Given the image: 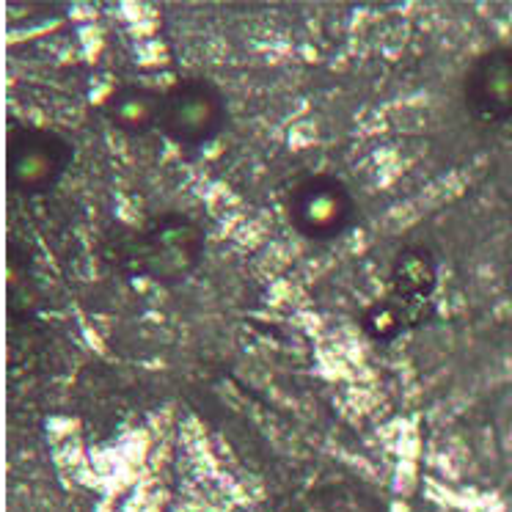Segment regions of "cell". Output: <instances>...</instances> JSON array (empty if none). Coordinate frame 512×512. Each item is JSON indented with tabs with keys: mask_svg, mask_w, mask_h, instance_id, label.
<instances>
[{
	"mask_svg": "<svg viewBox=\"0 0 512 512\" xmlns=\"http://www.w3.org/2000/svg\"><path fill=\"white\" fill-rule=\"evenodd\" d=\"M463 100L474 122H512V47L488 50L468 67Z\"/></svg>",
	"mask_w": 512,
	"mask_h": 512,
	"instance_id": "cell-5",
	"label": "cell"
},
{
	"mask_svg": "<svg viewBox=\"0 0 512 512\" xmlns=\"http://www.w3.org/2000/svg\"><path fill=\"white\" fill-rule=\"evenodd\" d=\"M389 281L394 301L405 306L413 328H419L424 320H430V314H433L430 298L438 287V270H435L433 256L419 245L402 248L391 262Z\"/></svg>",
	"mask_w": 512,
	"mask_h": 512,
	"instance_id": "cell-6",
	"label": "cell"
},
{
	"mask_svg": "<svg viewBox=\"0 0 512 512\" xmlns=\"http://www.w3.org/2000/svg\"><path fill=\"white\" fill-rule=\"evenodd\" d=\"M361 328L369 339H378V342H391L397 339L402 331L413 328L411 317L405 312V306L394 298H383V301H375L372 306L364 309L361 314Z\"/></svg>",
	"mask_w": 512,
	"mask_h": 512,
	"instance_id": "cell-8",
	"label": "cell"
},
{
	"mask_svg": "<svg viewBox=\"0 0 512 512\" xmlns=\"http://www.w3.org/2000/svg\"><path fill=\"white\" fill-rule=\"evenodd\" d=\"M226 124V102L210 80L188 78L163 94L160 127L182 146L212 141Z\"/></svg>",
	"mask_w": 512,
	"mask_h": 512,
	"instance_id": "cell-2",
	"label": "cell"
},
{
	"mask_svg": "<svg viewBox=\"0 0 512 512\" xmlns=\"http://www.w3.org/2000/svg\"><path fill=\"white\" fill-rule=\"evenodd\" d=\"M204 254L201 226L182 212L155 215L138 232H127L111 243L116 268L133 276H149L160 284L188 279Z\"/></svg>",
	"mask_w": 512,
	"mask_h": 512,
	"instance_id": "cell-1",
	"label": "cell"
},
{
	"mask_svg": "<svg viewBox=\"0 0 512 512\" xmlns=\"http://www.w3.org/2000/svg\"><path fill=\"white\" fill-rule=\"evenodd\" d=\"M353 218V199L336 177L314 174L303 179L290 196V223L309 240H331Z\"/></svg>",
	"mask_w": 512,
	"mask_h": 512,
	"instance_id": "cell-4",
	"label": "cell"
},
{
	"mask_svg": "<svg viewBox=\"0 0 512 512\" xmlns=\"http://www.w3.org/2000/svg\"><path fill=\"white\" fill-rule=\"evenodd\" d=\"M69 160H72V144L53 130L42 127H14L9 133V149H6V168L9 182L20 193H45L56 188V182L64 177Z\"/></svg>",
	"mask_w": 512,
	"mask_h": 512,
	"instance_id": "cell-3",
	"label": "cell"
},
{
	"mask_svg": "<svg viewBox=\"0 0 512 512\" xmlns=\"http://www.w3.org/2000/svg\"><path fill=\"white\" fill-rule=\"evenodd\" d=\"M105 113L108 122L127 135H141L149 127L160 124V113H163V94L146 86H119L113 91L108 102H105Z\"/></svg>",
	"mask_w": 512,
	"mask_h": 512,
	"instance_id": "cell-7",
	"label": "cell"
}]
</instances>
